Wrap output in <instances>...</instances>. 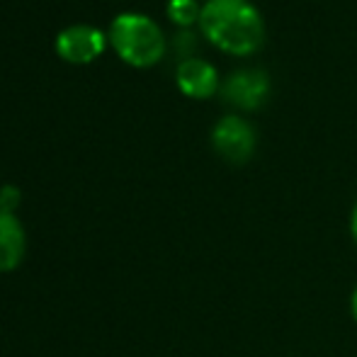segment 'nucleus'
I'll return each mask as SVG.
<instances>
[{
	"label": "nucleus",
	"instance_id": "1",
	"mask_svg": "<svg viewBox=\"0 0 357 357\" xmlns=\"http://www.w3.org/2000/svg\"><path fill=\"white\" fill-rule=\"evenodd\" d=\"M199 29L216 49L250 56L265 42V20L250 0H204Z\"/></svg>",
	"mask_w": 357,
	"mask_h": 357
},
{
	"label": "nucleus",
	"instance_id": "2",
	"mask_svg": "<svg viewBox=\"0 0 357 357\" xmlns=\"http://www.w3.org/2000/svg\"><path fill=\"white\" fill-rule=\"evenodd\" d=\"M107 37L114 52L132 66H151V63L160 61L165 47H168L160 24L149 15L134 13V10L114 15Z\"/></svg>",
	"mask_w": 357,
	"mask_h": 357
},
{
	"label": "nucleus",
	"instance_id": "3",
	"mask_svg": "<svg viewBox=\"0 0 357 357\" xmlns=\"http://www.w3.org/2000/svg\"><path fill=\"white\" fill-rule=\"evenodd\" d=\"M212 146L216 155L231 165H243L253 158L255 146H258V134L253 124L241 114L231 112L216 119L212 127Z\"/></svg>",
	"mask_w": 357,
	"mask_h": 357
},
{
	"label": "nucleus",
	"instance_id": "4",
	"mask_svg": "<svg viewBox=\"0 0 357 357\" xmlns=\"http://www.w3.org/2000/svg\"><path fill=\"white\" fill-rule=\"evenodd\" d=\"M270 75L265 68H236L221 80L219 95L224 102L236 109H253L263 107L270 95Z\"/></svg>",
	"mask_w": 357,
	"mask_h": 357
},
{
	"label": "nucleus",
	"instance_id": "5",
	"mask_svg": "<svg viewBox=\"0 0 357 357\" xmlns=\"http://www.w3.org/2000/svg\"><path fill=\"white\" fill-rule=\"evenodd\" d=\"M105 42H107V34L102 32L95 24H85V22H75L63 27L61 32L54 39V47H56V54L66 61L73 63H85L93 61L100 52L105 49Z\"/></svg>",
	"mask_w": 357,
	"mask_h": 357
},
{
	"label": "nucleus",
	"instance_id": "6",
	"mask_svg": "<svg viewBox=\"0 0 357 357\" xmlns=\"http://www.w3.org/2000/svg\"><path fill=\"white\" fill-rule=\"evenodd\" d=\"M175 83L188 98L207 100L219 93V71L202 56H185L175 68Z\"/></svg>",
	"mask_w": 357,
	"mask_h": 357
},
{
	"label": "nucleus",
	"instance_id": "7",
	"mask_svg": "<svg viewBox=\"0 0 357 357\" xmlns=\"http://www.w3.org/2000/svg\"><path fill=\"white\" fill-rule=\"evenodd\" d=\"M27 255V231L17 214L0 209V273H13Z\"/></svg>",
	"mask_w": 357,
	"mask_h": 357
},
{
	"label": "nucleus",
	"instance_id": "8",
	"mask_svg": "<svg viewBox=\"0 0 357 357\" xmlns=\"http://www.w3.org/2000/svg\"><path fill=\"white\" fill-rule=\"evenodd\" d=\"M170 20L180 27H188L192 22H199V13H202V5L197 0H168L165 5Z\"/></svg>",
	"mask_w": 357,
	"mask_h": 357
},
{
	"label": "nucleus",
	"instance_id": "9",
	"mask_svg": "<svg viewBox=\"0 0 357 357\" xmlns=\"http://www.w3.org/2000/svg\"><path fill=\"white\" fill-rule=\"evenodd\" d=\"M20 199H22V192H20L17 185H3L0 188V209H5V212H13L20 207Z\"/></svg>",
	"mask_w": 357,
	"mask_h": 357
},
{
	"label": "nucleus",
	"instance_id": "10",
	"mask_svg": "<svg viewBox=\"0 0 357 357\" xmlns=\"http://www.w3.org/2000/svg\"><path fill=\"white\" fill-rule=\"evenodd\" d=\"M348 226H350V238H353V243L357 245V202L353 204V209H350V221H348Z\"/></svg>",
	"mask_w": 357,
	"mask_h": 357
},
{
	"label": "nucleus",
	"instance_id": "11",
	"mask_svg": "<svg viewBox=\"0 0 357 357\" xmlns=\"http://www.w3.org/2000/svg\"><path fill=\"white\" fill-rule=\"evenodd\" d=\"M350 316H353V321L357 324V284H355L353 294H350Z\"/></svg>",
	"mask_w": 357,
	"mask_h": 357
}]
</instances>
